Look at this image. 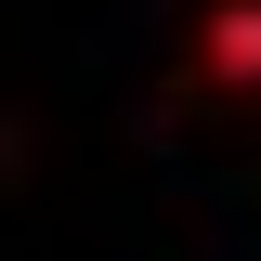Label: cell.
I'll return each instance as SVG.
<instances>
[{"instance_id":"6da1fadb","label":"cell","mask_w":261,"mask_h":261,"mask_svg":"<svg viewBox=\"0 0 261 261\" xmlns=\"http://www.w3.org/2000/svg\"><path fill=\"white\" fill-rule=\"evenodd\" d=\"M196 79L222 105L261 92V0H209V13H196Z\"/></svg>"}]
</instances>
